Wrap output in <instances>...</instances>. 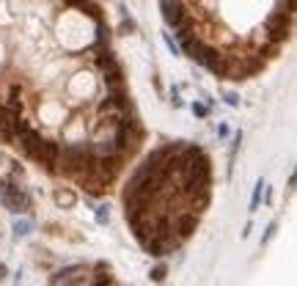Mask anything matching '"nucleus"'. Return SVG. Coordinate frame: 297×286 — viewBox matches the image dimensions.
<instances>
[{"label": "nucleus", "mask_w": 297, "mask_h": 286, "mask_svg": "<svg viewBox=\"0 0 297 286\" xmlns=\"http://www.w3.org/2000/svg\"><path fill=\"white\" fill-rule=\"evenodd\" d=\"M163 17H165V22L171 25V28H176V31L187 22L185 19V6L182 3H163Z\"/></svg>", "instance_id": "6e6552de"}, {"label": "nucleus", "mask_w": 297, "mask_h": 286, "mask_svg": "<svg viewBox=\"0 0 297 286\" xmlns=\"http://www.w3.org/2000/svg\"><path fill=\"white\" fill-rule=\"evenodd\" d=\"M14 121H17L14 116L0 105V140H6V143L14 140Z\"/></svg>", "instance_id": "9d476101"}, {"label": "nucleus", "mask_w": 297, "mask_h": 286, "mask_svg": "<svg viewBox=\"0 0 297 286\" xmlns=\"http://www.w3.org/2000/svg\"><path fill=\"white\" fill-rule=\"evenodd\" d=\"M55 204H58V207H66V209H69V207H74V204H77V195H74L72 190H58V193H55Z\"/></svg>", "instance_id": "f8f14e48"}, {"label": "nucleus", "mask_w": 297, "mask_h": 286, "mask_svg": "<svg viewBox=\"0 0 297 286\" xmlns=\"http://www.w3.org/2000/svg\"><path fill=\"white\" fill-rule=\"evenodd\" d=\"M193 113H195V116H206L209 107H206V105H193Z\"/></svg>", "instance_id": "a211bd4d"}, {"label": "nucleus", "mask_w": 297, "mask_h": 286, "mask_svg": "<svg viewBox=\"0 0 297 286\" xmlns=\"http://www.w3.org/2000/svg\"><path fill=\"white\" fill-rule=\"evenodd\" d=\"M94 146L91 143H83V140H77V143H69V146L61 152V157H58V165H61V171H66V174H74L80 179V176H85V174H91V165H94Z\"/></svg>", "instance_id": "f257e3e1"}, {"label": "nucleus", "mask_w": 297, "mask_h": 286, "mask_svg": "<svg viewBox=\"0 0 297 286\" xmlns=\"http://www.w3.org/2000/svg\"><path fill=\"white\" fill-rule=\"evenodd\" d=\"M165 44H168V47H171V50H173V52H179V47H176V42H173V39H171V36H168V33H165Z\"/></svg>", "instance_id": "412c9836"}, {"label": "nucleus", "mask_w": 297, "mask_h": 286, "mask_svg": "<svg viewBox=\"0 0 297 286\" xmlns=\"http://www.w3.org/2000/svg\"><path fill=\"white\" fill-rule=\"evenodd\" d=\"M171 226H173V231L179 234V240H187V237H190L193 231L198 228V215H195V212H179V215L171 220Z\"/></svg>", "instance_id": "20e7f679"}, {"label": "nucleus", "mask_w": 297, "mask_h": 286, "mask_svg": "<svg viewBox=\"0 0 297 286\" xmlns=\"http://www.w3.org/2000/svg\"><path fill=\"white\" fill-rule=\"evenodd\" d=\"M226 102H228V105H240V99H237V94H231V91H228V94H226Z\"/></svg>", "instance_id": "aec40b11"}, {"label": "nucleus", "mask_w": 297, "mask_h": 286, "mask_svg": "<svg viewBox=\"0 0 297 286\" xmlns=\"http://www.w3.org/2000/svg\"><path fill=\"white\" fill-rule=\"evenodd\" d=\"M31 231H33L31 220H14V234L17 237H25V234H31Z\"/></svg>", "instance_id": "ddd939ff"}, {"label": "nucleus", "mask_w": 297, "mask_h": 286, "mask_svg": "<svg viewBox=\"0 0 297 286\" xmlns=\"http://www.w3.org/2000/svg\"><path fill=\"white\" fill-rule=\"evenodd\" d=\"M17 138H19V146H22V152L28 154V157H33V160H36V154H39V146H42V140H44L42 135H39L33 127H28V129H22V132H19Z\"/></svg>", "instance_id": "423d86ee"}, {"label": "nucleus", "mask_w": 297, "mask_h": 286, "mask_svg": "<svg viewBox=\"0 0 297 286\" xmlns=\"http://www.w3.org/2000/svg\"><path fill=\"white\" fill-rule=\"evenodd\" d=\"M88 275V270L83 267V264H69V267H64V270H58L55 275H52V283L61 286V283H74L77 278H85Z\"/></svg>", "instance_id": "0eeeda50"}, {"label": "nucleus", "mask_w": 297, "mask_h": 286, "mask_svg": "<svg viewBox=\"0 0 297 286\" xmlns=\"http://www.w3.org/2000/svg\"><path fill=\"white\" fill-rule=\"evenodd\" d=\"M58 157H61V146L55 140H42V146H39V154L36 160L47 165L50 171H58Z\"/></svg>", "instance_id": "39448f33"}, {"label": "nucleus", "mask_w": 297, "mask_h": 286, "mask_svg": "<svg viewBox=\"0 0 297 286\" xmlns=\"http://www.w3.org/2000/svg\"><path fill=\"white\" fill-rule=\"evenodd\" d=\"M143 248L148 250L152 256H165V250H168V242H163V240H154V237H148V242L143 245Z\"/></svg>", "instance_id": "9b49d317"}, {"label": "nucleus", "mask_w": 297, "mask_h": 286, "mask_svg": "<svg viewBox=\"0 0 297 286\" xmlns=\"http://www.w3.org/2000/svg\"><path fill=\"white\" fill-rule=\"evenodd\" d=\"M6 110H9L14 119H22V110H25V102H22V91H19V85H11L9 91V102H6Z\"/></svg>", "instance_id": "1a4fd4ad"}, {"label": "nucleus", "mask_w": 297, "mask_h": 286, "mask_svg": "<svg viewBox=\"0 0 297 286\" xmlns=\"http://www.w3.org/2000/svg\"><path fill=\"white\" fill-rule=\"evenodd\" d=\"M261 190H264V182H256V190H253V198H251V209H259V201H261Z\"/></svg>", "instance_id": "4468645a"}, {"label": "nucleus", "mask_w": 297, "mask_h": 286, "mask_svg": "<svg viewBox=\"0 0 297 286\" xmlns=\"http://www.w3.org/2000/svg\"><path fill=\"white\" fill-rule=\"evenodd\" d=\"M97 220H99V223H107V220H110V207H107V204H99V207H97Z\"/></svg>", "instance_id": "2eb2a0df"}, {"label": "nucleus", "mask_w": 297, "mask_h": 286, "mask_svg": "<svg viewBox=\"0 0 297 286\" xmlns=\"http://www.w3.org/2000/svg\"><path fill=\"white\" fill-rule=\"evenodd\" d=\"M264 33H267V44L278 47L283 39L289 36V11H275L264 19Z\"/></svg>", "instance_id": "f03ea898"}, {"label": "nucleus", "mask_w": 297, "mask_h": 286, "mask_svg": "<svg viewBox=\"0 0 297 286\" xmlns=\"http://www.w3.org/2000/svg\"><path fill=\"white\" fill-rule=\"evenodd\" d=\"M275 228H278V226H275V223H270V226H267V234H264V240H261V242H267V240H273V234H275Z\"/></svg>", "instance_id": "6ab92c4d"}, {"label": "nucleus", "mask_w": 297, "mask_h": 286, "mask_svg": "<svg viewBox=\"0 0 297 286\" xmlns=\"http://www.w3.org/2000/svg\"><path fill=\"white\" fill-rule=\"evenodd\" d=\"M0 204L11 209V212H28L31 209V195L25 190H19L14 182H3V193H0Z\"/></svg>", "instance_id": "7ed1b4c3"}, {"label": "nucleus", "mask_w": 297, "mask_h": 286, "mask_svg": "<svg viewBox=\"0 0 297 286\" xmlns=\"http://www.w3.org/2000/svg\"><path fill=\"white\" fill-rule=\"evenodd\" d=\"M152 281H154V283H163V281H165V267H163V264L152 270Z\"/></svg>", "instance_id": "dca6fc26"}, {"label": "nucleus", "mask_w": 297, "mask_h": 286, "mask_svg": "<svg viewBox=\"0 0 297 286\" xmlns=\"http://www.w3.org/2000/svg\"><path fill=\"white\" fill-rule=\"evenodd\" d=\"M259 52H261V55H267V58H270V55H275V52H278V47H275V44H267L264 50H259Z\"/></svg>", "instance_id": "f3484780"}, {"label": "nucleus", "mask_w": 297, "mask_h": 286, "mask_svg": "<svg viewBox=\"0 0 297 286\" xmlns=\"http://www.w3.org/2000/svg\"><path fill=\"white\" fill-rule=\"evenodd\" d=\"M132 28H135L132 19H124V22H121V31H132Z\"/></svg>", "instance_id": "4be33fe9"}, {"label": "nucleus", "mask_w": 297, "mask_h": 286, "mask_svg": "<svg viewBox=\"0 0 297 286\" xmlns=\"http://www.w3.org/2000/svg\"><path fill=\"white\" fill-rule=\"evenodd\" d=\"M6 275V267H3V264H0V278H3Z\"/></svg>", "instance_id": "5701e85b"}]
</instances>
